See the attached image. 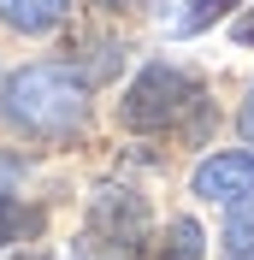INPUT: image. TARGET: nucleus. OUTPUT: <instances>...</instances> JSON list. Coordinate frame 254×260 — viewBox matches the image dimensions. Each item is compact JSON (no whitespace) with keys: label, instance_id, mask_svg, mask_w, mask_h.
<instances>
[{"label":"nucleus","instance_id":"f257e3e1","mask_svg":"<svg viewBox=\"0 0 254 260\" xmlns=\"http://www.w3.org/2000/svg\"><path fill=\"white\" fill-rule=\"evenodd\" d=\"M0 107H6V118L18 130L48 136V142L77 136L89 124V89H83V77L71 65H24V71H12L6 89H0Z\"/></svg>","mask_w":254,"mask_h":260},{"label":"nucleus","instance_id":"f03ea898","mask_svg":"<svg viewBox=\"0 0 254 260\" xmlns=\"http://www.w3.org/2000/svg\"><path fill=\"white\" fill-rule=\"evenodd\" d=\"M195 95H201V89H195L189 71L154 59V65H142V71L130 77L124 101H118V124L136 130V136H148V130H172L177 118L195 107Z\"/></svg>","mask_w":254,"mask_h":260},{"label":"nucleus","instance_id":"7ed1b4c3","mask_svg":"<svg viewBox=\"0 0 254 260\" xmlns=\"http://www.w3.org/2000/svg\"><path fill=\"white\" fill-rule=\"evenodd\" d=\"M142 237H148V201L136 189H101L77 237V260H136Z\"/></svg>","mask_w":254,"mask_h":260},{"label":"nucleus","instance_id":"20e7f679","mask_svg":"<svg viewBox=\"0 0 254 260\" xmlns=\"http://www.w3.org/2000/svg\"><path fill=\"white\" fill-rule=\"evenodd\" d=\"M195 195L219 201V207H242L254 195V154H213L195 166Z\"/></svg>","mask_w":254,"mask_h":260},{"label":"nucleus","instance_id":"39448f33","mask_svg":"<svg viewBox=\"0 0 254 260\" xmlns=\"http://www.w3.org/2000/svg\"><path fill=\"white\" fill-rule=\"evenodd\" d=\"M71 0H0V24H12L18 36H48L65 18Z\"/></svg>","mask_w":254,"mask_h":260},{"label":"nucleus","instance_id":"423d86ee","mask_svg":"<svg viewBox=\"0 0 254 260\" xmlns=\"http://www.w3.org/2000/svg\"><path fill=\"white\" fill-rule=\"evenodd\" d=\"M201 225H195V219H172V225H166V237H160V254L154 260H201Z\"/></svg>","mask_w":254,"mask_h":260},{"label":"nucleus","instance_id":"0eeeda50","mask_svg":"<svg viewBox=\"0 0 254 260\" xmlns=\"http://www.w3.org/2000/svg\"><path fill=\"white\" fill-rule=\"evenodd\" d=\"M30 231H42V213L24 207L18 195H0V248H6V243H24Z\"/></svg>","mask_w":254,"mask_h":260},{"label":"nucleus","instance_id":"6e6552de","mask_svg":"<svg viewBox=\"0 0 254 260\" xmlns=\"http://www.w3.org/2000/svg\"><path fill=\"white\" fill-rule=\"evenodd\" d=\"M231 6H237V0H189V6L172 18V36H201L207 24H219Z\"/></svg>","mask_w":254,"mask_h":260},{"label":"nucleus","instance_id":"1a4fd4ad","mask_svg":"<svg viewBox=\"0 0 254 260\" xmlns=\"http://www.w3.org/2000/svg\"><path fill=\"white\" fill-rule=\"evenodd\" d=\"M225 260H254V207H242L225 225Z\"/></svg>","mask_w":254,"mask_h":260},{"label":"nucleus","instance_id":"9d476101","mask_svg":"<svg viewBox=\"0 0 254 260\" xmlns=\"http://www.w3.org/2000/svg\"><path fill=\"white\" fill-rule=\"evenodd\" d=\"M237 42H242V48H254V12L237 18Z\"/></svg>","mask_w":254,"mask_h":260},{"label":"nucleus","instance_id":"9b49d317","mask_svg":"<svg viewBox=\"0 0 254 260\" xmlns=\"http://www.w3.org/2000/svg\"><path fill=\"white\" fill-rule=\"evenodd\" d=\"M242 136H248V142H254V101H248V107H242Z\"/></svg>","mask_w":254,"mask_h":260},{"label":"nucleus","instance_id":"f8f14e48","mask_svg":"<svg viewBox=\"0 0 254 260\" xmlns=\"http://www.w3.org/2000/svg\"><path fill=\"white\" fill-rule=\"evenodd\" d=\"M118 6H130V0H118Z\"/></svg>","mask_w":254,"mask_h":260}]
</instances>
